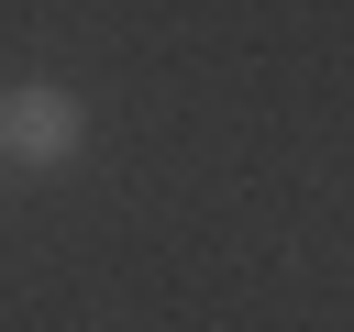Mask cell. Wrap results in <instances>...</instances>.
Returning a JSON list of instances; mask_svg holds the SVG:
<instances>
[{"instance_id": "6da1fadb", "label": "cell", "mask_w": 354, "mask_h": 332, "mask_svg": "<svg viewBox=\"0 0 354 332\" xmlns=\"http://www.w3.org/2000/svg\"><path fill=\"white\" fill-rule=\"evenodd\" d=\"M0 155H11V166H77V155H88V100L55 89V77L0 89Z\"/></svg>"}]
</instances>
